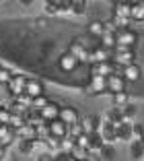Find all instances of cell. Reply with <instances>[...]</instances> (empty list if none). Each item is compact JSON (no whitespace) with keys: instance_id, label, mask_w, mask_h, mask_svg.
Here are the masks:
<instances>
[{"instance_id":"cell-33","label":"cell","mask_w":144,"mask_h":161,"mask_svg":"<svg viewBox=\"0 0 144 161\" xmlns=\"http://www.w3.org/2000/svg\"><path fill=\"white\" fill-rule=\"evenodd\" d=\"M13 76H14L13 70H8V68H2V70H0V85L8 87V83L13 80Z\"/></svg>"},{"instance_id":"cell-37","label":"cell","mask_w":144,"mask_h":161,"mask_svg":"<svg viewBox=\"0 0 144 161\" xmlns=\"http://www.w3.org/2000/svg\"><path fill=\"white\" fill-rule=\"evenodd\" d=\"M83 134H84V128H83V124H74V126H70V136H72V138H74V141H76V138H78V136H83Z\"/></svg>"},{"instance_id":"cell-28","label":"cell","mask_w":144,"mask_h":161,"mask_svg":"<svg viewBox=\"0 0 144 161\" xmlns=\"http://www.w3.org/2000/svg\"><path fill=\"white\" fill-rule=\"evenodd\" d=\"M10 118H13L10 108H8V105H0V126H8Z\"/></svg>"},{"instance_id":"cell-12","label":"cell","mask_w":144,"mask_h":161,"mask_svg":"<svg viewBox=\"0 0 144 161\" xmlns=\"http://www.w3.org/2000/svg\"><path fill=\"white\" fill-rule=\"evenodd\" d=\"M25 93H27L31 99H37V97L45 95V85H43L41 80H37V79H29L27 87H25Z\"/></svg>"},{"instance_id":"cell-35","label":"cell","mask_w":144,"mask_h":161,"mask_svg":"<svg viewBox=\"0 0 144 161\" xmlns=\"http://www.w3.org/2000/svg\"><path fill=\"white\" fill-rule=\"evenodd\" d=\"M43 8H45L47 14H60V8H58V2H56V0H47L45 4H43Z\"/></svg>"},{"instance_id":"cell-42","label":"cell","mask_w":144,"mask_h":161,"mask_svg":"<svg viewBox=\"0 0 144 161\" xmlns=\"http://www.w3.org/2000/svg\"><path fill=\"white\" fill-rule=\"evenodd\" d=\"M37 161H56V157H54L51 151H47V153H41V155L37 157Z\"/></svg>"},{"instance_id":"cell-20","label":"cell","mask_w":144,"mask_h":161,"mask_svg":"<svg viewBox=\"0 0 144 161\" xmlns=\"http://www.w3.org/2000/svg\"><path fill=\"white\" fill-rule=\"evenodd\" d=\"M117 141H124V142H132L134 141V124H121L120 130H117Z\"/></svg>"},{"instance_id":"cell-14","label":"cell","mask_w":144,"mask_h":161,"mask_svg":"<svg viewBox=\"0 0 144 161\" xmlns=\"http://www.w3.org/2000/svg\"><path fill=\"white\" fill-rule=\"evenodd\" d=\"M99 134H101V138L105 141V145H113V142L117 141V132H115V128H113V124H111V122H107V120H103Z\"/></svg>"},{"instance_id":"cell-40","label":"cell","mask_w":144,"mask_h":161,"mask_svg":"<svg viewBox=\"0 0 144 161\" xmlns=\"http://www.w3.org/2000/svg\"><path fill=\"white\" fill-rule=\"evenodd\" d=\"M54 157H56V161H74L70 153H64V151H58V153H54Z\"/></svg>"},{"instance_id":"cell-2","label":"cell","mask_w":144,"mask_h":161,"mask_svg":"<svg viewBox=\"0 0 144 161\" xmlns=\"http://www.w3.org/2000/svg\"><path fill=\"white\" fill-rule=\"evenodd\" d=\"M115 39H117V47H130L134 50V46L138 43V33L134 29H120L115 33Z\"/></svg>"},{"instance_id":"cell-41","label":"cell","mask_w":144,"mask_h":161,"mask_svg":"<svg viewBox=\"0 0 144 161\" xmlns=\"http://www.w3.org/2000/svg\"><path fill=\"white\" fill-rule=\"evenodd\" d=\"M134 136L144 138V124H134Z\"/></svg>"},{"instance_id":"cell-31","label":"cell","mask_w":144,"mask_h":161,"mask_svg":"<svg viewBox=\"0 0 144 161\" xmlns=\"http://www.w3.org/2000/svg\"><path fill=\"white\" fill-rule=\"evenodd\" d=\"M25 124H27L25 116H21V114H13V118H10V124H8V126L13 128V130H19V128H23Z\"/></svg>"},{"instance_id":"cell-13","label":"cell","mask_w":144,"mask_h":161,"mask_svg":"<svg viewBox=\"0 0 144 161\" xmlns=\"http://www.w3.org/2000/svg\"><path fill=\"white\" fill-rule=\"evenodd\" d=\"M80 124H83V128H84V132H87V134H95V132L101 130L103 120L99 118V116H84V118L80 120Z\"/></svg>"},{"instance_id":"cell-18","label":"cell","mask_w":144,"mask_h":161,"mask_svg":"<svg viewBox=\"0 0 144 161\" xmlns=\"http://www.w3.org/2000/svg\"><path fill=\"white\" fill-rule=\"evenodd\" d=\"M17 138V130H13L10 126H0V147H10Z\"/></svg>"},{"instance_id":"cell-39","label":"cell","mask_w":144,"mask_h":161,"mask_svg":"<svg viewBox=\"0 0 144 161\" xmlns=\"http://www.w3.org/2000/svg\"><path fill=\"white\" fill-rule=\"evenodd\" d=\"M60 142H62V141H58V138L50 136V138H47L45 142H43V145H45L47 149H51V151H56V153H58V151H60Z\"/></svg>"},{"instance_id":"cell-22","label":"cell","mask_w":144,"mask_h":161,"mask_svg":"<svg viewBox=\"0 0 144 161\" xmlns=\"http://www.w3.org/2000/svg\"><path fill=\"white\" fill-rule=\"evenodd\" d=\"M130 157L134 159H144V142L140 138H134L130 142Z\"/></svg>"},{"instance_id":"cell-24","label":"cell","mask_w":144,"mask_h":161,"mask_svg":"<svg viewBox=\"0 0 144 161\" xmlns=\"http://www.w3.org/2000/svg\"><path fill=\"white\" fill-rule=\"evenodd\" d=\"M99 46L107 47V50H115V47H117V39H115V33H107V31H105V35H103V37L99 39Z\"/></svg>"},{"instance_id":"cell-34","label":"cell","mask_w":144,"mask_h":161,"mask_svg":"<svg viewBox=\"0 0 144 161\" xmlns=\"http://www.w3.org/2000/svg\"><path fill=\"white\" fill-rule=\"evenodd\" d=\"M99 155H101L103 159H113V157H115V149H113V145H103Z\"/></svg>"},{"instance_id":"cell-17","label":"cell","mask_w":144,"mask_h":161,"mask_svg":"<svg viewBox=\"0 0 144 161\" xmlns=\"http://www.w3.org/2000/svg\"><path fill=\"white\" fill-rule=\"evenodd\" d=\"M121 76L125 79V83H136V80H140V76H142V68H140L138 64L125 66V68H121Z\"/></svg>"},{"instance_id":"cell-43","label":"cell","mask_w":144,"mask_h":161,"mask_svg":"<svg viewBox=\"0 0 144 161\" xmlns=\"http://www.w3.org/2000/svg\"><path fill=\"white\" fill-rule=\"evenodd\" d=\"M87 161H103V157L99 155V153H91V155H88V159Z\"/></svg>"},{"instance_id":"cell-36","label":"cell","mask_w":144,"mask_h":161,"mask_svg":"<svg viewBox=\"0 0 144 161\" xmlns=\"http://www.w3.org/2000/svg\"><path fill=\"white\" fill-rule=\"evenodd\" d=\"M76 145L83 147V149H87V151H91V134L84 132L83 136H78V138H76Z\"/></svg>"},{"instance_id":"cell-1","label":"cell","mask_w":144,"mask_h":161,"mask_svg":"<svg viewBox=\"0 0 144 161\" xmlns=\"http://www.w3.org/2000/svg\"><path fill=\"white\" fill-rule=\"evenodd\" d=\"M113 62L120 68L132 66V64H136V52L130 47H115L113 50Z\"/></svg>"},{"instance_id":"cell-30","label":"cell","mask_w":144,"mask_h":161,"mask_svg":"<svg viewBox=\"0 0 144 161\" xmlns=\"http://www.w3.org/2000/svg\"><path fill=\"white\" fill-rule=\"evenodd\" d=\"M121 112H124V122L125 124H132V118L136 116V105L134 103H130V105H125V108H121Z\"/></svg>"},{"instance_id":"cell-3","label":"cell","mask_w":144,"mask_h":161,"mask_svg":"<svg viewBox=\"0 0 144 161\" xmlns=\"http://www.w3.org/2000/svg\"><path fill=\"white\" fill-rule=\"evenodd\" d=\"M88 62H91V66H93V64H103V62H113V50H107V47H103V46L97 43V46L91 50Z\"/></svg>"},{"instance_id":"cell-8","label":"cell","mask_w":144,"mask_h":161,"mask_svg":"<svg viewBox=\"0 0 144 161\" xmlns=\"http://www.w3.org/2000/svg\"><path fill=\"white\" fill-rule=\"evenodd\" d=\"M47 128H50V136L58 138V141H64V138L70 136V126H66L62 120H56V122L47 124Z\"/></svg>"},{"instance_id":"cell-29","label":"cell","mask_w":144,"mask_h":161,"mask_svg":"<svg viewBox=\"0 0 144 161\" xmlns=\"http://www.w3.org/2000/svg\"><path fill=\"white\" fill-rule=\"evenodd\" d=\"M70 13L72 14H84L87 13V0H72Z\"/></svg>"},{"instance_id":"cell-16","label":"cell","mask_w":144,"mask_h":161,"mask_svg":"<svg viewBox=\"0 0 144 161\" xmlns=\"http://www.w3.org/2000/svg\"><path fill=\"white\" fill-rule=\"evenodd\" d=\"M87 33L95 39H101L103 35H105V21H99V19L91 21V23L87 25Z\"/></svg>"},{"instance_id":"cell-21","label":"cell","mask_w":144,"mask_h":161,"mask_svg":"<svg viewBox=\"0 0 144 161\" xmlns=\"http://www.w3.org/2000/svg\"><path fill=\"white\" fill-rule=\"evenodd\" d=\"M25 120H27V124H31V126H41V124H45L43 122V118H41V112H39V109H35V108H31L27 112V114H25Z\"/></svg>"},{"instance_id":"cell-27","label":"cell","mask_w":144,"mask_h":161,"mask_svg":"<svg viewBox=\"0 0 144 161\" xmlns=\"http://www.w3.org/2000/svg\"><path fill=\"white\" fill-rule=\"evenodd\" d=\"M70 155H72V159H74V161H87L88 155H91V151H87V149H83V147H78V145H76V147L72 149V153H70Z\"/></svg>"},{"instance_id":"cell-23","label":"cell","mask_w":144,"mask_h":161,"mask_svg":"<svg viewBox=\"0 0 144 161\" xmlns=\"http://www.w3.org/2000/svg\"><path fill=\"white\" fill-rule=\"evenodd\" d=\"M130 19L136 21V23H144V2H132Z\"/></svg>"},{"instance_id":"cell-25","label":"cell","mask_w":144,"mask_h":161,"mask_svg":"<svg viewBox=\"0 0 144 161\" xmlns=\"http://www.w3.org/2000/svg\"><path fill=\"white\" fill-rule=\"evenodd\" d=\"M111 99H113V105H117V108H125V105H130V95H128V91L111 95Z\"/></svg>"},{"instance_id":"cell-26","label":"cell","mask_w":144,"mask_h":161,"mask_svg":"<svg viewBox=\"0 0 144 161\" xmlns=\"http://www.w3.org/2000/svg\"><path fill=\"white\" fill-rule=\"evenodd\" d=\"M35 145H37V141H17V147H19V151L23 155H31Z\"/></svg>"},{"instance_id":"cell-7","label":"cell","mask_w":144,"mask_h":161,"mask_svg":"<svg viewBox=\"0 0 144 161\" xmlns=\"http://www.w3.org/2000/svg\"><path fill=\"white\" fill-rule=\"evenodd\" d=\"M125 91V79L121 76V72H117V75H111L107 76V93H124Z\"/></svg>"},{"instance_id":"cell-4","label":"cell","mask_w":144,"mask_h":161,"mask_svg":"<svg viewBox=\"0 0 144 161\" xmlns=\"http://www.w3.org/2000/svg\"><path fill=\"white\" fill-rule=\"evenodd\" d=\"M84 91H87L88 95L107 93V79H105V76H99V75H91V76H88V85H87Z\"/></svg>"},{"instance_id":"cell-46","label":"cell","mask_w":144,"mask_h":161,"mask_svg":"<svg viewBox=\"0 0 144 161\" xmlns=\"http://www.w3.org/2000/svg\"><path fill=\"white\" fill-rule=\"evenodd\" d=\"M2 68H4V66H2V64H0V70H2Z\"/></svg>"},{"instance_id":"cell-5","label":"cell","mask_w":144,"mask_h":161,"mask_svg":"<svg viewBox=\"0 0 144 161\" xmlns=\"http://www.w3.org/2000/svg\"><path fill=\"white\" fill-rule=\"evenodd\" d=\"M27 83H29V76H27V75H14V76H13V80H10L8 87H6V89L10 91V95H13V99L25 93V87H27Z\"/></svg>"},{"instance_id":"cell-32","label":"cell","mask_w":144,"mask_h":161,"mask_svg":"<svg viewBox=\"0 0 144 161\" xmlns=\"http://www.w3.org/2000/svg\"><path fill=\"white\" fill-rule=\"evenodd\" d=\"M76 147V141L72 136H68V138H64V141L60 142V151H64V153H72V149Z\"/></svg>"},{"instance_id":"cell-10","label":"cell","mask_w":144,"mask_h":161,"mask_svg":"<svg viewBox=\"0 0 144 161\" xmlns=\"http://www.w3.org/2000/svg\"><path fill=\"white\" fill-rule=\"evenodd\" d=\"M78 64H80V62L76 60L70 52H64L60 58H58V66H60L62 72H74L76 68H78Z\"/></svg>"},{"instance_id":"cell-11","label":"cell","mask_w":144,"mask_h":161,"mask_svg":"<svg viewBox=\"0 0 144 161\" xmlns=\"http://www.w3.org/2000/svg\"><path fill=\"white\" fill-rule=\"evenodd\" d=\"M60 120L66 126H74V124L80 122V116H78V112H76V108H72V105H62Z\"/></svg>"},{"instance_id":"cell-19","label":"cell","mask_w":144,"mask_h":161,"mask_svg":"<svg viewBox=\"0 0 144 161\" xmlns=\"http://www.w3.org/2000/svg\"><path fill=\"white\" fill-rule=\"evenodd\" d=\"M17 141H37V128L31 124H25L17 130Z\"/></svg>"},{"instance_id":"cell-6","label":"cell","mask_w":144,"mask_h":161,"mask_svg":"<svg viewBox=\"0 0 144 161\" xmlns=\"http://www.w3.org/2000/svg\"><path fill=\"white\" fill-rule=\"evenodd\" d=\"M60 112H62V105L56 103V101H50V103L41 109L43 122H45V124H51V122H56V120H60Z\"/></svg>"},{"instance_id":"cell-9","label":"cell","mask_w":144,"mask_h":161,"mask_svg":"<svg viewBox=\"0 0 144 161\" xmlns=\"http://www.w3.org/2000/svg\"><path fill=\"white\" fill-rule=\"evenodd\" d=\"M68 52L72 54V56H74L78 62H88V58H91V50H87V47H84L83 43L78 42V39H74V42H70V46H68Z\"/></svg>"},{"instance_id":"cell-45","label":"cell","mask_w":144,"mask_h":161,"mask_svg":"<svg viewBox=\"0 0 144 161\" xmlns=\"http://www.w3.org/2000/svg\"><path fill=\"white\" fill-rule=\"evenodd\" d=\"M4 157H6V149H4V147H0V161L4 159Z\"/></svg>"},{"instance_id":"cell-38","label":"cell","mask_w":144,"mask_h":161,"mask_svg":"<svg viewBox=\"0 0 144 161\" xmlns=\"http://www.w3.org/2000/svg\"><path fill=\"white\" fill-rule=\"evenodd\" d=\"M47 103H50L47 95H41V97H37V99H33V108H35V109H39V112H41V109L45 108Z\"/></svg>"},{"instance_id":"cell-15","label":"cell","mask_w":144,"mask_h":161,"mask_svg":"<svg viewBox=\"0 0 144 161\" xmlns=\"http://www.w3.org/2000/svg\"><path fill=\"white\" fill-rule=\"evenodd\" d=\"M130 13H132V2H125V0L113 2V17H117V19H130Z\"/></svg>"},{"instance_id":"cell-44","label":"cell","mask_w":144,"mask_h":161,"mask_svg":"<svg viewBox=\"0 0 144 161\" xmlns=\"http://www.w3.org/2000/svg\"><path fill=\"white\" fill-rule=\"evenodd\" d=\"M35 25L37 27H45V19H35Z\"/></svg>"}]
</instances>
